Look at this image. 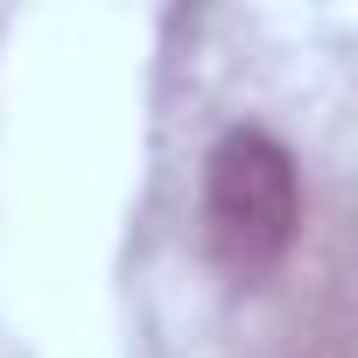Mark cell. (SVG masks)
I'll return each instance as SVG.
<instances>
[{"mask_svg":"<svg viewBox=\"0 0 358 358\" xmlns=\"http://www.w3.org/2000/svg\"><path fill=\"white\" fill-rule=\"evenodd\" d=\"M295 225V176L267 134H232L211 155V232L232 267H267Z\"/></svg>","mask_w":358,"mask_h":358,"instance_id":"obj_1","label":"cell"}]
</instances>
